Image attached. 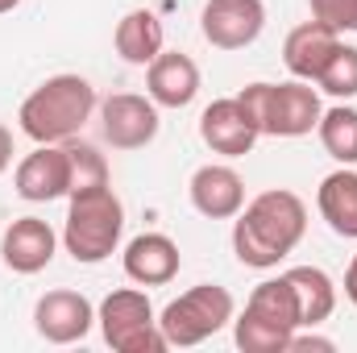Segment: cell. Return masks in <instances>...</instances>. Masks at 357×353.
<instances>
[{"label": "cell", "mask_w": 357, "mask_h": 353, "mask_svg": "<svg viewBox=\"0 0 357 353\" xmlns=\"http://www.w3.org/2000/svg\"><path fill=\"white\" fill-rule=\"evenodd\" d=\"M312 21L337 29V33H357V0H307Z\"/></svg>", "instance_id": "25"}, {"label": "cell", "mask_w": 357, "mask_h": 353, "mask_svg": "<svg viewBox=\"0 0 357 353\" xmlns=\"http://www.w3.org/2000/svg\"><path fill=\"white\" fill-rule=\"evenodd\" d=\"M91 324H96V308H91L88 295H79V291L59 287V291H46L33 303V329L50 345H75V341H84L91 333Z\"/></svg>", "instance_id": "9"}, {"label": "cell", "mask_w": 357, "mask_h": 353, "mask_svg": "<svg viewBox=\"0 0 357 353\" xmlns=\"http://www.w3.org/2000/svg\"><path fill=\"white\" fill-rule=\"evenodd\" d=\"M13 187L29 204H50V200L71 195V158H67V146H38V150H29L17 163V171H13Z\"/></svg>", "instance_id": "11"}, {"label": "cell", "mask_w": 357, "mask_h": 353, "mask_svg": "<svg viewBox=\"0 0 357 353\" xmlns=\"http://www.w3.org/2000/svg\"><path fill=\"white\" fill-rule=\"evenodd\" d=\"M96 112H100V133L112 150H146L162 129L158 104L137 91H112L108 100H100Z\"/></svg>", "instance_id": "7"}, {"label": "cell", "mask_w": 357, "mask_h": 353, "mask_svg": "<svg viewBox=\"0 0 357 353\" xmlns=\"http://www.w3.org/2000/svg\"><path fill=\"white\" fill-rule=\"evenodd\" d=\"M287 283L295 291L299 324L303 329H316V324H324L333 316V308H337V283L328 278V270H320V266H291Z\"/></svg>", "instance_id": "19"}, {"label": "cell", "mask_w": 357, "mask_h": 353, "mask_svg": "<svg viewBox=\"0 0 357 353\" xmlns=\"http://www.w3.org/2000/svg\"><path fill=\"white\" fill-rule=\"evenodd\" d=\"M316 208H320L324 225L337 237H357V171L354 167H341V171L320 179Z\"/></svg>", "instance_id": "18"}, {"label": "cell", "mask_w": 357, "mask_h": 353, "mask_svg": "<svg viewBox=\"0 0 357 353\" xmlns=\"http://www.w3.org/2000/svg\"><path fill=\"white\" fill-rule=\"evenodd\" d=\"M17 4H21V0H0V17H4V13H13Z\"/></svg>", "instance_id": "29"}, {"label": "cell", "mask_w": 357, "mask_h": 353, "mask_svg": "<svg viewBox=\"0 0 357 353\" xmlns=\"http://www.w3.org/2000/svg\"><path fill=\"white\" fill-rule=\"evenodd\" d=\"M303 233H307V204L287 187H270L233 216V254L241 266L274 270L303 241Z\"/></svg>", "instance_id": "1"}, {"label": "cell", "mask_w": 357, "mask_h": 353, "mask_svg": "<svg viewBox=\"0 0 357 353\" xmlns=\"http://www.w3.org/2000/svg\"><path fill=\"white\" fill-rule=\"evenodd\" d=\"M13 167V133H8V125L0 121V175Z\"/></svg>", "instance_id": "27"}, {"label": "cell", "mask_w": 357, "mask_h": 353, "mask_svg": "<svg viewBox=\"0 0 357 353\" xmlns=\"http://www.w3.org/2000/svg\"><path fill=\"white\" fill-rule=\"evenodd\" d=\"M146 96L158 108H187L199 96V67L183 50H162L146 67Z\"/></svg>", "instance_id": "15"}, {"label": "cell", "mask_w": 357, "mask_h": 353, "mask_svg": "<svg viewBox=\"0 0 357 353\" xmlns=\"http://www.w3.org/2000/svg\"><path fill=\"white\" fill-rule=\"evenodd\" d=\"M67 146V158H71V191H88V187H104V183H112L108 175V158L88 146V142H79V137H71V142H63Z\"/></svg>", "instance_id": "23"}, {"label": "cell", "mask_w": 357, "mask_h": 353, "mask_svg": "<svg viewBox=\"0 0 357 353\" xmlns=\"http://www.w3.org/2000/svg\"><path fill=\"white\" fill-rule=\"evenodd\" d=\"M121 266H125V274L137 287H167V283H175L178 266H183V254H178V246L167 233H137L125 246Z\"/></svg>", "instance_id": "14"}, {"label": "cell", "mask_w": 357, "mask_h": 353, "mask_svg": "<svg viewBox=\"0 0 357 353\" xmlns=\"http://www.w3.org/2000/svg\"><path fill=\"white\" fill-rule=\"evenodd\" d=\"M233 316H237V303H233L229 287L195 283L191 291H183L158 312V329L171 350H191V345H204L208 337H216L225 324H233Z\"/></svg>", "instance_id": "5"}, {"label": "cell", "mask_w": 357, "mask_h": 353, "mask_svg": "<svg viewBox=\"0 0 357 353\" xmlns=\"http://www.w3.org/2000/svg\"><path fill=\"white\" fill-rule=\"evenodd\" d=\"M112 42H116V54H121L129 67H150V63L167 50V29H162L158 13L133 8V13H125V17L116 21Z\"/></svg>", "instance_id": "17"}, {"label": "cell", "mask_w": 357, "mask_h": 353, "mask_svg": "<svg viewBox=\"0 0 357 353\" xmlns=\"http://www.w3.org/2000/svg\"><path fill=\"white\" fill-rule=\"evenodd\" d=\"M241 108L254 117L258 133L266 137H307L320 125V91L307 80H287V84H250L237 91Z\"/></svg>", "instance_id": "4"}, {"label": "cell", "mask_w": 357, "mask_h": 353, "mask_svg": "<svg viewBox=\"0 0 357 353\" xmlns=\"http://www.w3.org/2000/svg\"><path fill=\"white\" fill-rule=\"evenodd\" d=\"M96 108H100L96 88L84 75L63 71V75H50L46 84H38L21 100L17 121H21V133L29 142H38V146H63V142L79 137V129L91 121Z\"/></svg>", "instance_id": "2"}, {"label": "cell", "mask_w": 357, "mask_h": 353, "mask_svg": "<svg viewBox=\"0 0 357 353\" xmlns=\"http://www.w3.org/2000/svg\"><path fill=\"white\" fill-rule=\"evenodd\" d=\"M258 125L254 117L241 108L237 96H225V100H212L204 112H199V142L212 150V154H225V158H241L258 146Z\"/></svg>", "instance_id": "10"}, {"label": "cell", "mask_w": 357, "mask_h": 353, "mask_svg": "<svg viewBox=\"0 0 357 353\" xmlns=\"http://www.w3.org/2000/svg\"><path fill=\"white\" fill-rule=\"evenodd\" d=\"M59 254V233L42 216H17L0 237V258L13 274H42Z\"/></svg>", "instance_id": "12"}, {"label": "cell", "mask_w": 357, "mask_h": 353, "mask_svg": "<svg viewBox=\"0 0 357 353\" xmlns=\"http://www.w3.org/2000/svg\"><path fill=\"white\" fill-rule=\"evenodd\" d=\"M191 208L208 220H233L245 208V179L229 163H204L187 183Z\"/></svg>", "instance_id": "13"}, {"label": "cell", "mask_w": 357, "mask_h": 353, "mask_svg": "<svg viewBox=\"0 0 357 353\" xmlns=\"http://www.w3.org/2000/svg\"><path fill=\"white\" fill-rule=\"evenodd\" d=\"M245 312L262 316V320L278 324V329H287V333L303 329V324H299V303H295V291H291L287 274H278V278H262V283L250 291Z\"/></svg>", "instance_id": "21"}, {"label": "cell", "mask_w": 357, "mask_h": 353, "mask_svg": "<svg viewBox=\"0 0 357 353\" xmlns=\"http://www.w3.org/2000/svg\"><path fill=\"white\" fill-rule=\"evenodd\" d=\"M316 133H320V146L328 158H337L341 167H357V108L349 100L324 108Z\"/></svg>", "instance_id": "20"}, {"label": "cell", "mask_w": 357, "mask_h": 353, "mask_svg": "<svg viewBox=\"0 0 357 353\" xmlns=\"http://www.w3.org/2000/svg\"><path fill=\"white\" fill-rule=\"evenodd\" d=\"M291 337H295V333L270 324V320L254 316V312L233 316V341H237L241 353H287L291 350Z\"/></svg>", "instance_id": "22"}, {"label": "cell", "mask_w": 357, "mask_h": 353, "mask_svg": "<svg viewBox=\"0 0 357 353\" xmlns=\"http://www.w3.org/2000/svg\"><path fill=\"white\" fill-rule=\"evenodd\" d=\"M266 29L262 0H208L199 13V33L216 50H245Z\"/></svg>", "instance_id": "8"}, {"label": "cell", "mask_w": 357, "mask_h": 353, "mask_svg": "<svg viewBox=\"0 0 357 353\" xmlns=\"http://www.w3.org/2000/svg\"><path fill=\"white\" fill-rule=\"evenodd\" d=\"M307 350L333 353V350H337V341H328V337H316V333H299V329H295V337H291V350H287V353H307Z\"/></svg>", "instance_id": "26"}, {"label": "cell", "mask_w": 357, "mask_h": 353, "mask_svg": "<svg viewBox=\"0 0 357 353\" xmlns=\"http://www.w3.org/2000/svg\"><path fill=\"white\" fill-rule=\"evenodd\" d=\"M96 324L108 341V350L116 353H167V337L158 329V312L150 303L146 291L137 287H121L112 295H104V303L96 308Z\"/></svg>", "instance_id": "6"}, {"label": "cell", "mask_w": 357, "mask_h": 353, "mask_svg": "<svg viewBox=\"0 0 357 353\" xmlns=\"http://www.w3.org/2000/svg\"><path fill=\"white\" fill-rule=\"evenodd\" d=\"M316 88L328 91L333 100H354L357 96V46H345V42H341V46L333 50V59L324 63Z\"/></svg>", "instance_id": "24"}, {"label": "cell", "mask_w": 357, "mask_h": 353, "mask_svg": "<svg viewBox=\"0 0 357 353\" xmlns=\"http://www.w3.org/2000/svg\"><path fill=\"white\" fill-rule=\"evenodd\" d=\"M125 233V204L112 191V183L71 191L67 195V225H63V246L75 262L96 266L116 254Z\"/></svg>", "instance_id": "3"}, {"label": "cell", "mask_w": 357, "mask_h": 353, "mask_svg": "<svg viewBox=\"0 0 357 353\" xmlns=\"http://www.w3.org/2000/svg\"><path fill=\"white\" fill-rule=\"evenodd\" d=\"M345 299L357 308V254H354V262H349V270H345Z\"/></svg>", "instance_id": "28"}, {"label": "cell", "mask_w": 357, "mask_h": 353, "mask_svg": "<svg viewBox=\"0 0 357 353\" xmlns=\"http://www.w3.org/2000/svg\"><path fill=\"white\" fill-rule=\"evenodd\" d=\"M337 46H341V33H337V29L320 25V21H303V25H295V29L287 33V42H282V63H287V71H291L295 80L316 84Z\"/></svg>", "instance_id": "16"}]
</instances>
